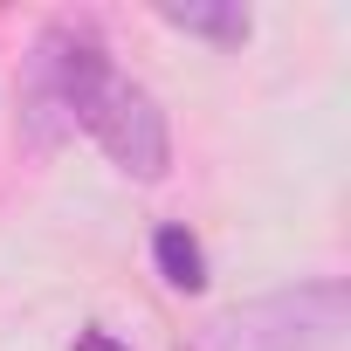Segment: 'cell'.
Wrapping results in <instances>:
<instances>
[{
    "instance_id": "obj_4",
    "label": "cell",
    "mask_w": 351,
    "mask_h": 351,
    "mask_svg": "<svg viewBox=\"0 0 351 351\" xmlns=\"http://www.w3.org/2000/svg\"><path fill=\"white\" fill-rule=\"evenodd\" d=\"M152 262H158L165 289H186V296L207 289V255H200V241H193L180 221H165V228L152 234Z\"/></svg>"
},
{
    "instance_id": "obj_3",
    "label": "cell",
    "mask_w": 351,
    "mask_h": 351,
    "mask_svg": "<svg viewBox=\"0 0 351 351\" xmlns=\"http://www.w3.org/2000/svg\"><path fill=\"white\" fill-rule=\"evenodd\" d=\"M76 131H90V138L104 145V158H110L117 172H131V180H165V165H172V138H165L158 97H152L145 83L117 76V69L104 76V90L90 97V110H83Z\"/></svg>"
},
{
    "instance_id": "obj_1",
    "label": "cell",
    "mask_w": 351,
    "mask_h": 351,
    "mask_svg": "<svg viewBox=\"0 0 351 351\" xmlns=\"http://www.w3.org/2000/svg\"><path fill=\"white\" fill-rule=\"evenodd\" d=\"M110 76V49L97 42V28L83 21H56L35 56H28V83H21V124L35 131V145H56L83 124L90 97Z\"/></svg>"
},
{
    "instance_id": "obj_6",
    "label": "cell",
    "mask_w": 351,
    "mask_h": 351,
    "mask_svg": "<svg viewBox=\"0 0 351 351\" xmlns=\"http://www.w3.org/2000/svg\"><path fill=\"white\" fill-rule=\"evenodd\" d=\"M69 351H131V344H117L110 330H76V344Z\"/></svg>"
},
{
    "instance_id": "obj_5",
    "label": "cell",
    "mask_w": 351,
    "mask_h": 351,
    "mask_svg": "<svg viewBox=\"0 0 351 351\" xmlns=\"http://www.w3.org/2000/svg\"><path fill=\"white\" fill-rule=\"evenodd\" d=\"M158 21L165 28H180V35H207V42H221V49H241L248 42V8H234V0H221V8H158Z\"/></svg>"
},
{
    "instance_id": "obj_2",
    "label": "cell",
    "mask_w": 351,
    "mask_h": 351,
    "mask_svg": "<svg viewBox=\"0 0 351 351\" xmlns=\"http://www.w3.org/2000/svg\"><path fill=\"white\" fill-rule=\"evenodd\" d=\"M344 330H351V289L324 276V282L241 303L214 330V351H337Z\"/></svg>"
}]
</instances>
